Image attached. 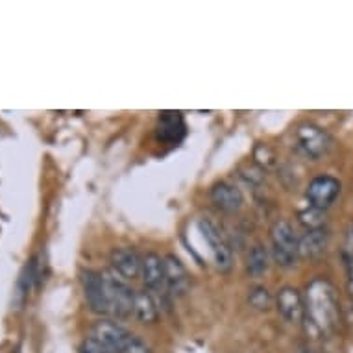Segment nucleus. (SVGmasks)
Here are the masks:
<instances>
[{
	"mask_svg": "<svg viewBox=\"0 0 353 353\" xmlns=\"http://www.w3.org/2000/svg\"><path fill=\"white\" fill-rule=\"evenodd\" d=\"M248 301L250 305L263 311V309H268V307H270L272 298H270V294H268V290L265 289V287H254V289H250Z\"/></svg>",
	"mask_w": 353,
	"mask_h": 353,
	"instance_id": "6ab92c4d",
	"label": "nucleus"
},
{
	"mask_svg": "<svg viewBox=\"0 0 353 353\" xmlns=\"http://www.w3.org/2000/svg\"><path fill=\"white\" fill-rule=\"evenodd\" d=\"M276 307H278V313L289 324H300L305 319V301L300 290H296L294 287H283L278 290Z\"/></svg>",
	"mask_w": 353,
	"mask_h": 353,
	"instance_id": "6e6552de",
	"label": "nucleus"
},
{
	"mask_svg": "<svg viewBox=\"0 0 353 353\" xmlns=\"http://www.w3.org/2000/svg\"><path fill=\"white\" fill-rule=\"evenodd\" d=\"M111 267L117 276L122 279H135L141 276V267H143V257H141L134 248L124 246V248H115L111 252Z\"/></svg>",
	"mask_w": 353,
	"mask_h": 353,
	"instance_id": "9d476101",
	"label": "nucleus"
},
{
	"mask_svg": "<svg viewBox=\"0 0 353 353\" xmlns=\"http://www.w3.org/2000/svg\"><path fill=\"white\" fill-rule=\"evenodd\" d=\"M270 239H272L274 259L281 267H290L298 259V241L294 230L287 220H278L270 228Z\"/></svg>",
	"mask_w": 353,
	"mask_h": 353,
	"instance_id": "7ed1b4c3",
	"label": "nucleus"
},
{
	"mask_svg": "<svg viewBox=\"0 0 353 353\" xmlns=\"http://www.w3.org/2000/svg\"><path fill=\"white\" fill-rule=\"evenodd\" d=\"M211 200L220 211L224 213H235L243 205V194L237 187L228 183V181H219L211 189Z\"/></svg>",
	"mask_w": 353,
	"mask_h": 353,
	"instance_id": "ddd939ff",
	"label": "nucleus"
},
{
	"mask_svg": "<svg viewBox=\"0 0 353 353\" xmlns=\"http://www.w3.org/2000/svg\"><path fill=\"white\" fill-rule=\"evenodd\" d=\"M80 353H110V352H108L100 342L94 341L93 336H87V339H83V342H81Z\"/></svg>",
	"mask_w": 353,
	"mask_h": 353,
	"instance_id": "412c9836",
	"label": "nucleus"
},
{
	"mask_svg": "<svg viewBox=\"0 0 353 353\" xmlns=\"http://www.w3.org/2000/svg\"><path fill=\"white\" fill-rule=\"evenodd\" d=\"M300 222L307 230H322V226L325 224V214L322 209L316 208H309L305 211H301L300 213Z\"/></svg>",
	"mask_w": 353,
	"mask_h": 353,
	"instance_id": "a211bd4d",
	"label": "nucleus"
},
{
	"mask_svg": "<svg viewBox=\"0 0 353 353\" xmlns=\"http://www.w3.org/2000/svg\"><path fill=\"white\" fill-rule=\"evenodd\" d=\"M198 230L202 233L203 241L208 243L209 252H211V257H213V263L216 265L219 270L226 272L232 268V252H230V246L224 241V237L220 235V232L216 230L213 222L202 219L198 222Z\"/></svg>",
	"mask_w": 353,
	"mask_h": 353,
	"instance_id": "423d86ee",
	"label": "nucleus"
},
{
	"mask_svg": "<svg viewBox=\"0 0 353 353\" xmlns=\"http://www.w3.org/2000/svg\"><path fill=\"white\" fill-rule=\"evenodd\" d=\"M346 265V274H347V292H350V298L353 300V259L344 261Z\"/></svg>",
	"mask_w": 353,
	"mask_h": 353,
	"instance_id": "5701e85b",
	"label": "nucleus"
},
{
	"mask_svg": "<svg viewBox=\"0 0 353 353\" xmlns=\"http://www.w3.org/2000/svg\"><path fill=\"white\" fill-rule=\"evenodd\" d=\"M342 259H353V222L347 226L344 243H342Z\"/></svg>",
	"mask_w": 353,
	"mask_h": 353,
	"instance_id": "aec40b11",
	"label": "nucleus"
},
{
	"mask_svg": "<svg viewBox=\"0 0 353 353\" xmlns=\"http://www.w3.org/2000/svg\"><path fill=\"white\" fill-rule=\"evenodd\" d=\"M141 278L145 281L146 289L154 296L168 294L167 281H165V263H163V257L157 254H146L143 257Z\"/></svg>",
	"mask_w": 353,
	"mask_h": 353,
	"instance_id": "1a4fd4ad",
	"label": "nucleus"
},
{
	"mask_svg": "<svg viewBox=\"0 0 353 353\" xmlns=\"http://www.w3.org/2000/svg\"><path fill=\"white\" fill-rule=\"evenodd\" d=\"M134 314L143 324H154L159 316L156 296L150 290H139L134 296Z\"/></svg>",
	"mask_w": 353,
	"mask_h": 353,
	"instance_id": "2eb2a0df",
	"label": "nucleus"
},
{
	"mask_svg": "<svg viewBox=\"0 0 353 353\" xmlns=\"http://www.w3.org/2000/svg\"><path fill=\"white\" fill-rule=\"evenodd\" d=\"M122 353H152L150 346H146L145 342L141 341L139 336H132V341L128 342V346L124 347Z\"/></svg>",
	"mask_w": 353,
	"mask_h": 353,
	"instance_id": "4be33fe9",
	"label": "nucleus"
},
{
	"mask_svg": "<svg viewBox=\"0 0 353 353\" xmlns=\"http://www.w3.org/2000/svg\"><path fill=\"white\" fill-rule=\"evenodd\" d=\"M89 336H93L94 341L100 342L110 353H122L134 335L113 320H99L91 327Z\"/></svg>",
	"mask_w": 353,
	"mask_h": 353,
	"instance_id": "39448f33",
	"label": "nucleus"
},
{
	"mask_svg": "<svg viewBox=\"0 0 353 353\" xmlns=\"http://www.w3.org/2000/svg\"><path fill=\"white\" fill-rule=\"evenodd\" d=\"M339 194H341V181L333 178V176H327V174H322V176L313 178L305 192L309 205L311 208L322 209V211L325 208H330Z\"/></svg>",
	"mask_w": 353,
	"mask_h": 353,
	"instance_id": "0eeeda50",
	"label": "nucleus"
},
{
	"mask_svg": "<svg viewBox=\"0 0 353 353\" xmlns=\"http://www.w3.org/2000/svg\"><path fill=\"white\" fill-rule=\"evenodd\" d=\"M163 263H165V281H167L168 294H185L189 290V285H191V278H189L185 265L172 254L165 255Z\"/></svg>",
	"mask_w": 353,
	"mask_h": 353,
	"instance_id": "f8f14e48",
	"label": "nucleus"
},
{
	"mask_svg": "<svg viewBox=\"0 0 353 353\" xmlns=\"http://www.w3.org/2000/svg\"><path fill=\"white\" fill-rule=\"evenodd\" d=\"M102 272V283H104L105 305H108V314L124 319L134 313V296L135 292L126 283L121 276H117L113 270H100Z\"/></svg>",
	"mask_w": 353,
	"mask_h": 353,
	"instance_id": "f03ea898",
	"label": "nucleus"
},
{
	"mask_svg": "<svg viewBox=\"0 0 353 353\" xmlns=\"http://www.w3.org/2000/svg\"><path fill=\"white\" fill-rule=\"evenodd\" d=\"M81 287H83V296L89 309L93 313L108 314V305H105L104 283H102V272L97 270H85L81 274Z\"/></svg>",
	"mask_w": 353,
	"mask_h": 353,
	"instance_id": "9b49d317",
	"label": "nucleus"
},
{
	"mask_svg": "<svg viewBox=\"0 0 353 353\" xmlns=\"http://www.w3.org/2000/svg\"><path fill=\"white\" fill-rule=\"evenodd\" d=\"M246 268L252 276H259V274L267 272L268 268V254L265 246L255 244L254 248L250 250L248 259H246Z\"/></svg>",
	"mask_w": 353,
	"mask_h": 353,
	"instance_id": "f3484780",
	"label": "nucleus"
},
{
	"mask_svg": "<svg viewBox=\"0 0 353 353\" xmlns=\"http://www.w3.org/2000/svg\"><path fill=\"white\" fill-rule=\"evenodd\" d=\"M296 150L309 159H319L325 156L331 148V137L325 130L316 124H300L294 132Z\"/></svg>",
	"mask_w": 353,
	"mask_h": 353,
	"instance_id": "20e7f679",
	"label": "nucleus"
},
{
	"mask_svg": "<svg viewBox=\"0 0 353 353\" xmlns=\"http://www.w3.org/2000/svg\"><path fill=\"white\" fill-rule=\"evenodd\" d=\"M185 134V124L180 113L176 111H165L157 121V137L168 143H178Z\"/></svg>",
	"mask_w": 353,
	"mask_h": 353,
	"instance_id": "4468645a",
	"label": "nucleus"
},
{
	"mask_svg": "<svg viewBox=\"0 0 353 353\" xmlns=\"http://www.w3.org/2000/svg\"><path fill=\"white\" fill-rule=\"evenodd\" d=\"M327 246V233L324 230H307L303 237L298 241V252L303 257H314L322 254Z\"/></svg>",
	"mask_w": 353,
	"mask_h": 353,
	"instance_id": "dca6fc26",
	"label": "nucleus"
},
{
	"mask_svg": "<svg viewBox=\"0 0 353 353\" xmlns=\"http://www.w3.org/2000/svg\"><path fill=\"white\" fill-rule=\"evenodd\" d=\"M305 319L316 336H327L339 324V300L333 285L324 278H314L305 287Z\"/></svg>",
	"mask_w": 353,
	"mask_h": 353,
	"instance_id": "f257e3e1",
	"label": "nucleus"
}]
</instances>
